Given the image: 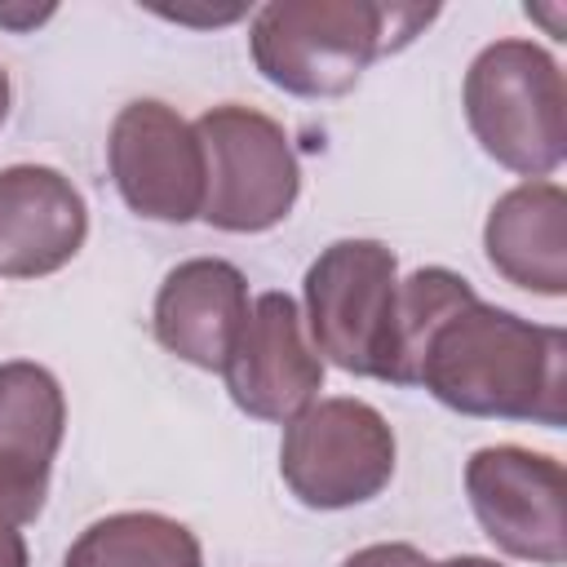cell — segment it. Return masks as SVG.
<instances>
[{
    "label": "cell",
    "mask_w": 567,
    "mask_h": 567,
    "mask_svg": "<svg viewBox=\"0 0 567 567\" xmlns=\"http://www.w3.org/2000/svg\"><path fill=\"white\" fill-rule=\"evenodd\" d=\"M465 496L483 536L523 563L563 567L567 558V483L563 465L545 452L496 443L465 461Z\"/></svg>",
    "instance_id": "52a82bcc"
},
{
    "label": "cell",
    "mask_w": 567,
    "mask_h": 567,
    "mask_svg": "<svg viewBox=\"0 0 567 567\" xmlns=\"http://www.w3.org/2000/svg\"><path fill=\"white\" fill-rule=\"evenodd\" d=\"M306 332L319 359L385 381L394 350L399 261L381 239H337L306 270Z\"/></svg>",
    "instance_id": "5b68a950"
},
{
    "label": "cell",
    "mask_w": 567,
    "mask_h": 567,
    "mask_svg": "<svg viewBox=\"0 0 567 567\" xmlns=\"http://www.w3.org/2000/svg\"><path fill=\"white\" fill-rule=\"evenodd\" d=\"M470 297H474L470 279L447 266H421L408 279H399L394 350H390V377H385L390 385H416V363H421L430 332Z\"/></svg>",
    "instance_id": "9a60e30c"
},
{
    "label": "cell",
    "mask_w": 567,
    "mask_h": 567,
    "mask_svg": "<svg viewBox=\"0 0 567 567\" xmlns=\"http://www.w3.org/2000/svg\"><path fill=\"white\" fill-rule=\"evenodd\" d=\"M0 567H31L27 563V540L18 532V523L0 509Z\"/></svg>",
    "instance_id": "e0dca14e"
},
{
    "label": "cell",
    "mask_w": 567,
    "mask_h": 567,
    "mask_svg": "<svg viewBox=\"0 0 567 567\" xmlns=\"http://www.w3.org/2000/svg\"><path fill=\"white\" fill-rule=\"evenodd\" d=\"M434 567H501L496 558H483V554H456V558H443Z\"/></svg>",
    "instance_id": "ac0fdd59"
},
{
    "label": "cell",
    "mask_w": 567,
    "mask_h": 567,
    "mask_svg": "<svg viewBox=\"0 0 567 567\" xmlns=\"http://www.w3.org/2000/svg\"><path fill=\"white\" fill-rule=\"evenodd\" d=\"M106 164L120 199L146 217L186 226L204 208V151L195 124H186L168 102L137 97L120 106L106 137Z\"/></svg>",
    "instance_id": "ba28073f"
},
{
    "label": "cell",
    "mask_w": 567,
    "mask_h": 567,
    "mask_svg": "<svg viewBox=\"0 0 567 567\" xmlns=\"http://www.w3.org/2000/svg\"><path fill=\"white\" fill-rule=\"evenodd\" d=\"M239 412L288 425L323 390V359L288 292H261L248 306L239 341L221 368Z\"/></svg>",
    "instance_id": "9c48e42d"
},
{
    "label": "cell",
    "mask_w": 567,
    "mask_h": 567,
    "mask_svg": "<svg viewBox=\"0 0 567 567\" xmlns=\"http://www.w3.org/2000/svg\"><path fill=\"white\" fill-rule=\"evenodd\" d=\"M416 385L461 416L558 430L567 421V332L474 292L430 332Z\"/></svg>",
    "instance_id": "6da1fadb"
},
{
    "label": "cell",
    "mask_w": 567,
    "mask_h": 567,
    "mask_svg": "<svg viewBox=\"0 0 567 567\" xmlns=\"http://www.w3.org/2000/svg\"><path fill=\"white\" fill-rule=\"evenodd\" d=\"M434 13L372 0H275L252 13L248 53L261 80L292 97H341L377 58L412 44Z\"/></svg>",
    "instance_id": "7a4b0ae2"
},
{
    "label": "cell",
    "mask_w": 567,
    "mask_h": 567,
    "mask_svg": "<svg viewBox=\"0 0 567 567\" xmlns=\"http://www.w3.org/2000/svg\"><path fill=\"white\" fill-rule=\"evenodd\" d=\"M9 75H4V66H0V124H4V115H9Z\"/></svg>",
    "instance_id": "d6986e66"
},
{
    "label": "cell",
    "mask_w": 567,
    "mask_h": 567,
    "mask_svg": "<svg viewBox=\"0 0 567 567\" xmlns=\"http://www.w3.org/2000/svg\"><path fill=\"white\" fill-rule=\"evenodd\" d=\"M89 239L84 195L49 164L0 168V279L62 270Z\"/></svg>",
    "instance_id": "8fae6325"
},
{
    "label": "cell",
    "mask_w": 567,
    "mask_h": 567,
    "mask_svg": "<svg viewBox=\"0 0 567 567\" xmlns=\"http://www.w3.org/2000/svg\"><path fill=\"white\" fill-rule=\"evenodd\" d=\"M248 306H252L248 279L239 266L221 257H190L164 275L155 292L151 328H155V341L182 363L221 372L239 341Z\"/></svg>",
    "instance_id": "7c38bea8"
},
{
    "label": "cell",
    "mask_w": 567,
    "mask_h": 567,
    "mask_svg": "<svg viewBox=\"0 0 567 567\" xmlns=\"http://www.w3.org/2000/svg\"><path fill=\"white\" fill-rule=\"evenodd\" d=\"M204 151V208L199 217L226 235L275 230L297 195L301 164L279 120L257 106L221 102L195 120Z\"/></svg>",
    "instance_id": "277c9868"
},
{
    "label": "cell",
    "mask_w": 567,
    "mask_h": 567,
    "mask_svg": "<svg viewBox=\"0 0 567 567\" xmlns=\"http://www.w3.org/2000/svg\"><path fill=\"white\" fill-rule=\"evenodd\" d=\"M483 248L492 270L536 297L567 292V195L558 182H523L505 190L487 221Z\"/></svg>",
    "instance_id": "4fadbf2b"
},
{
    "label": "cell",
    "mask_w": 567,
    "mask_h": 567,
    "mask_svg": "<svg viewBox=\"0 0 567 567\" xmlns=\"http://www.w3.org/2000/svg\"><path fill=\"white\" fill-rule=\"evenodd\" d=\"M341 567H434V558H425L416 545L381 540V545H363V549H354Z\"/></svg>",
    "instance_id": "2e32d148"
},
{
    "label": "cell",
    "mask_w": 567,
    "mask_h": 567,
    "mask_svg": "<svg viewBox=\"0 0 567 567\" xmlns=\"http://www.w3.org/2000/svg\"><path fill=\"white\" fill-rule=\"evenodd\" d=\"M62 567H204L199 536L155 509H120L89 523Z\"/></svg>",
    "instance_id": "5bb4252c"
},
{
    "label": "cell",
    "mask_w": 567,
    "mask_h": 567,
    "mask_svg": "<svg viewBox=\"0 0 567 567\" xmlns=\"http://www.w3.org/2000/svg\"><path fill=\"white\" fill-rule=\"evenodd\" d=\"M66 434V394L44 363H0V509L31 523L44 509Z\"/></svg>",
    "instance_id": "30bf717a"
},
{
    "label": "cell",
    "mask_w": 567,
    "mask_h": 567,
    "mask_svg": "<svg viewBox=\"0 0 567 567\" xmlns=\"http://www.w3.org/2000/svg\"><path fill=\"white\" fill-rule=\"evenodd\" d=\"M461 106L474 142L501 168L549 182L567 159V84L558 62L532 40H496L465 71Z\"/></svg>",
    "instance_id": "3957f363"
},
{
    "label": "cell",
    "mask_w": 567,
    "mask_h": 567,
    "mask_svg": "<svg viewBox=\"0 0 567 567\" xmlns=\"http://www.w3.org/2000/svg\"><path fill=\"white\" fill-rule=\"evenodd\" d=\"M394 430L363 399H315L284 425L279 474L306 509H350L394 478Z\"/></svg>",
    "instance_id": "8992f818"
}]
</instances>
